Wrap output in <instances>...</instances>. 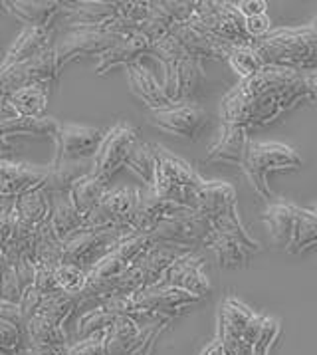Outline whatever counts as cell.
<instances>
[{"mask_svg":"<svg viewBox=\"0 0 317 355\" xmlns=\"http://www.w3.org/2000/svg\"><path fill=\"white\" fill-rule=\"evenodd\" d=\"M305 71L264 66L224 96L220 101V119L222 123L238 125L246 131L264 128L305 101Z\"/></svg>","mask_w":317,"mask_h":355,"instance_id":"cell-1","label":"cell"},{"mask_svg":"<svg viewBox=\"0 0 317 355\" xmlns=\"http://www.w3.org/2000/svg\"><path fill=\"white\" fill-rule=\"evenodd\" d=\"M264 66L302 71L317 66V16L305 26L275 28L252 42Z\"/></svg>","mask_w":317,"mask_h":355,"instance_id":"cell-2","label":"cell"},{"mask_svg":"<svg viewBox=\"0 0 317 355\" xmlns=\"http://www.w3.org/2000/svg\"><path fill=\"white\" fill-rule=\"evenodd\" d=\"M262 220L274 246L289 254H300L317 246V213L311 209H302L291 200L275 197L268 202Z\"/></svg>","mask_w":317,"mask_h":355,"instance_id":"cell-3","label":"cell"},{"mask_svg":"<svg viewBox=\"0 0 317 355\" xmlns=\"http://www.w3.org/2000/svg\"><path fill=\"white\" fill-rule=\"evenodd\" d=\"M151 56L163 66V92L171 103H183L194 96L202 80V62L187 54L174 36H167L151 46Z\"/></svg>","mask_w":317,"mask_h":355,"instance_id":"cell-4","label":"cell"},{"mask_svg":"<svg viewBox=\"0 0 317 355\" xmlns=\"http://www.w3.org/2000/svg\"><path fill=\"white\" fill-rule=\"evenodd\" d=\"M240 169L260 199L270 202L275 199V195L270 191L268 175L274 171H300L302 157L284 143L250 141Z\"/></svg>","mask_w":317,"mask_h":355,"instance_id":"cell-5","label":"cell"},{"mask_svg":"<svg viewBox=\"0 0 317 355\" xmlns=\"http://www.w3.org/2000/svg\"><path fill=\"white\" fill-rule=\"evenodd\" d=\"M153 151L157 157V177L153 185L155 195L194 211L197 193L204 185V179L185 159L171 153L167 147L153 143Z\"/></svg>","mask_w":317,"mask_h":355,"instance_id":"cell-6","label":"cell"},{"mask_svg":"<svg viewBox=\"0 0 317 355\" xmlns=\"http://www.w3.org/2000/svg\"><path fill=\"white\" fill-rule=\"evenodd\" d=\"M58 76L54 48H48L42 54L26 60L22 64L0 66V100L8 98L18 89L32 87V85H42L50 89Z\"/></svg>","mask_w":317,"mask_h":355,"instance_id":"cell-7","label":"cell"},{"mask_svg":"<svg viewBox=\"0 0 317 355\" xmlns=\"http://www.w3.org/2000/svg\"><path fill=\"white\" fill-rule=\"evenodd\" d=\"M131 232L125 230H91L84 228L73 234L68 242H64L62 264H73L84 270H89L96 262H100L105 254H109L119 242Z\"/></svg>","mask_w":317,"mask_h":355,"instance_id":"cell-8","label":"cell"},{"mask_svg":"<svg viewBox=\"0 0 317 355\" xmlns=\"http://www.w3.org/2000/svg\"><path fill=\"white\" fill-rule=\"evenodd\" d=\"M125 36L116 34L111 30L105 28H73L70 30L58 44H52L54 56H56V68L58 73L72 60H78L82 56H98L114 48Z\"/></svg>","mask_w":317,"mask_h":355,"instance_id":"cell-9","label":"cell"},{"mask_svg":"<svg viewBox=\"0 0 317 355\" xmlns=\"http://www.w3.org/2000/svg\"><path fill=\"white\" fill-rule=\"evenodd\" d=\"M194 16L204 28L228 46H248L254 40L246 34L244 18L232 2H197Z\"/></svg>","mask_w":317,"mask_h":355,"instance_id":"cell-10","label":"cell"},{"mask_svg":"<svg viewBox=\"0 0 317 355\" xmlns=\"http://www.w3.org/2000/svg\"><path fill=\"white\" fill-rule=\"evenodd\" d=\"M137 139H139V129L133 123L129 121L116 123L103 135L100 149L91 161V173L109 181L125 165V159Z\"/></svg>","mask_w":317,"mask_h":355,"instance_id":"cell-11","label":"cell"},{"mask_svg":"<svg viewBox=\"0 0 317 355\" xmlns=\"http://www.w3.org/2000/svg\"><path fill=\"white\" fill-rule=\"evenodd\" d=\"M210 234H212L210 223L201 213L188 209L185 213L174 214L171 218L163 220L149 236L153 239V242H165L192 250L194 246H204Z\"/></svg>","mask_w":317,"mask_h":355,"instance_id":"cell-12","label":"cell"},{"mask_svg":"<svg viewBox=\"0 0 317 355\" xmlns=\"http://www.w3.org/2000/svg\"><path fill=\"white\" fill-rule=\"evenodd\" d=\"M147 119L158 131L173 135V137H181V139H190V141H194L208 123L206 112L201 105L190 103V101L174 103V105L163 107V110L149 112Z\"/></svg>","mask_w":317,"mask_h":355,"instance_id":"cell-13","label":"cell"},{"mask_svg":"<svg viewBox=\"0 0 317 355\" xmlns=\"http://www.w3.org/2000/svg\"><path fill=\"white\" fill-rule=\"evenodd\" d=\"M137 197H139V189H133V187L107 189V193L103 195L100 205L86 218V228L129 232L127 220H129V214L135 209Z\"/></svg>","mask_w":317,"mask_h":355,"instance_id":"cell-14","label":"cell"},{"mask_svg":"<svg viewBox=\"0 0 317 355\" xmlns=\"http://www.w3.org/2000/svg\"><path fill=\"white\" fill-rule=\"evenodd\" d=\"M105 131L82 123L60 121L56 145L58 151L54 161H93L100 149Z\"/></svg>","mask_w":317,"mask_h":355,"instance_id":"cell-15","label":"cell"},{"mask_svg":"<svg viewBox=\"0 0 317 355\" xmlns=\"http://www.w3.org/2000/svg\"><path fill=\"white\" fill-rule=\"evenodd\" d=\"M185 211H188L187 207L161 199L158 195H155L153 189L145 187V189H139V197H137L133 213L129 214L127 228L133 234H151L163 220Z\"/></svg>","mask_w":317,"mask_h":355,"instance_id":"cell-16","label":"cell"},{"mask_svg":"<svg viewBox=\"0 0 317 355\" xmlns=\"http://www.w3.org/2000/svg\"><path fill=\"white\" fill-rule=\"evenodd\" d=\"M155 288H179L199 300L206 298L210 294V282L204 274V258L194 250H188L183 254L169 270L165 272L163 280Z\"/></svg>","mask_w":317,"mask_h":355,"instance_id":"cell-17","label":"cell"},{"mask_svg":"<svg viewBox=\"0 0 317 355\" xmlns=\"http://www.w3.org/2000/svg\"><path fill=\"white\" fill-rule=\"evenodd\" d=\"M171 36H174L179 44L197 60H226L232 46L220 42L217 36H212L208 30L199 22V18L192 15V18L185 24H174L171 30Z\"/></svg>","mask_w":317,"mask_h":355,"instance_id":"cell-18","label":"cell"},{"mask_svg":"<svg viewBox=\"0 0 317 355\" xmlns=\"http://www.w3.org/2000/svg\"><path fill=\"white\" fill-rule=\"evenodd\" d=\"M60 15L72 28H107L117 20V2L105 0H80L62 2Z\"/></svg>","mask_w":317,"mask_h":355,"instance_id":"cell-19","label":"cell"},{"mask_svg":"<svg viewBox=\"0 0 317 355\" xmlns=\"http://www.w3.org/2000/svg\"><path fill=\"white\" fill-rule=\"evenodd\" d=\"M48 177V165L15 163L10 159H0V195L20 197L34 189H40Z\"/></svg>","mask_w":317,"mask_h":355,"instance_id":"cell-20","label":"cell"},{"mask_svg":"<svg viewBox=\"0 0 317 355\" xmlns=\"http://www.w3.org/2000/svg\"><path fill=\"white\" fill-rule=\"evenodd\" d=\"M133 302L157 315H169L187 310L201 300L179 288H147L133 294Z\"/></svg>","mask_w":317,"mask_h":355,"instance_id":"cell-21","label":"cell"},{"mask_svg":"<svg viewBox=\"0 0 317 355\" xmlns=\"http://www.w3.org/2000/svg\"><path fill=\"white\" fill-rule=\"evenodd\" d=\"M250 141L252 139L248 137V131L244 128L222 123V131L217 141L210 145L208 153L204 157V163H228L240 167Z\"/></svg>","mask_w":317,"mask_h":355,"instance_id":"cell-22","label":"cell"},{"mask_svg":"<svg viewBox=\"0 0 317 355\" xmlns=\"http://www.w3.org/2000/svg\"><path fill=\"white\" fill-rule=\"evenodd\" d=\"M127 82H129L131 94L141 103H145L151 112L173 105L169 98L165 96L161 84L155 80L153 71L145 68L141 62H135V64L127 66Z\"/></svg>","mask_w":317,"mask_h":355,"instance_id":"cell-23","label":"cell"},{"mask_svg":"<svg viewBox=\"0 0 317 355\" xmlns=\"http://www.w3.org/2000/svg\"><path fill=\"white\" fill-rule=\"evenodd\" d=\"M149 54H151V42L145 36H141L139 32H135V34L125 36L121 42L101 54L100 62L96 66V73L103 76V73L111 71L121 64L129 66V64H135V62H139L141 58L149 56Z\"/></svg>","mask_w":317,"mask_h":355,"instance_id":"cell-24","label":"cell"},{"mask_svg":"<svg viewBox=\"0 0 317 355\" xmlns=\"http://www.w3.org/2000/svg\"><path fill=\"white\" fill-rule=\"evenodd\" d=\"M188 248H181L174 244H165V242H153V246L145 252L139 260V266L145 274V290L155 288L163 280L165 272L173 266L174 262L183 254H187Z\"/></svg>","mask_w":317,"mask_h":355,"instance_id":"cell-25","label":"cell"},{"mask_svg":"<svg viewBox=\"0 0 317 355\" xmlns=\"http://www.w3.org/2000/svg\"><path fill=\"white\" fill-rule=\"evenodd\" d=\"M0 6L28 28H50L52 20L62 10V2L58 0H12L2 2Z\"/></svg>","mask_w":317,"mask_h":355,"instance_id":"cell-26","label":"cell"},{"mask_svg":"<svg viewBox=\"0 0 317 355\" xmlns=\"http://www.w3.org/2000/svg\"><path fill=\"white\" fill-rule=\"evenodd\" d=\"M91 173V161H52L48 165V177L44 181V193L48 197L68 195L72 185Z\"/></svg>","mask_w":317,"mask_h":355,"instance_id":"cell-27","label":"cell"},{"mask_svg":"<svg viewBox=\"0 0 317 355\" xmlns=\"http://www.w3.org/2000/svg\"><path fill=\"white\" fill-rule=\"evenodd\" d=\"M48 223L60 242H68L73 234L86 228V218L75 211L70 195L50 197V216Z\"/></svg>","mask_w":317,"mask_h":355,"instance_id":"cell-28","label":"cell"},{"mask_svg":"<svg viewBox=\"0 0 317 355\" xmlns=\"http://www.w3.org/2000/svg\"><path fill=\"white\" fill-rule=\"evenodd\" d=\"M52 48V28H26L10 44L0 66H16Z\"/></svg>","mask_w":317,"mask_h":355,"instance_id":"cell-29","label":"cell"},{"mask_svg":"<svg viewBox=\"0 0 317 355\" xmlns=\"http://www.w3.org/2000/svg\"><path fill=\"white\" fill-rule=\"evenodd\" d=\"M107 179L98 177L93 173H89L86 177L78 179L70 189V200L75 207V211L82 214L84 218H87L89 214L93 213V209L98 207L103 199V195L107 193Z\"/></svg>","mask_w":317,"mask_h":355,"instance_id":"cell-30","label":"cell"},{"mask_svg":"<svg viewBox=\"0 0 317 355\" xmlns=\"http://www.w3.org/2000/svg\"><path fill=\"white\" fill-rule=\"evenodd\" d=\"M60 121L50 115L38 117H8L0 123V133L8 139L10 135H28V137H48L56 139Z\"/></svg>","mask_w":317,"mask_h":355,"instance_id":"cell-31","label":"cell"},{"mask_svg":"<svg viewBox=\"0 0 317 355\" xmlns=\"http://www.w3.org/2000/svg\"><path fill=\"white\" fill-rule=\"evenodd\" d=\"M12 216L16 220L24 223V225L40 227L50 216V197L44 193L42 187L16 197Z\"/></svg>","mask_w":317,"mask_h":355,"instance_id":"cell-32","label":"cell"},{"mask_svg":"<svg viewBox=\"0 0 317 355\" xmlns=\"http://www.w3.org/2000/svg\"><path fill=\"white\" fill-rule=\"evenodd\" d=\"M34 234H36V227L24 225L15 218L12 232L4 248L0 250V258L10 266H16L22 258H28L34 262Z\"/></svg>","mask_w":317,"mask_h":355,"instance_id":"cell-33","label":"cell"},{"mask_svg":"<svg viewBox=\"0 0 317 355\" xmlns=\"http://www.w3.org/2000/svg\"><path fill=\"white\" fill-rule=\"evenodd\" d=\"M48 98H50L48 87L32 85V87L18 89L4 100L8 103L15 117H38V115L44 114V110L48 105Z\"/></svg>","mask_w":317,"mask_h":355,"instance_id":"cell-34","label":"cell"},{"mask_svg":"<svg viewBox=\"0 0 317 355\" xmlns=\"http://www.w3.org/2000/svg\"><path fill=\"white\" fill-rule=\"evenodd\" d=\"M123 167H127L131 173H135L143 181L145 187L153 189L155 177H157V157H155V151H153V143L137 139L135 145L131 147L129 155L125 159Z\"/></svg>","mask_w":317,"mask_h":355,"instance_id":"cell-35","label":"cell"},{"mask_svg":"<svg viewBox=\"0 0 317 355\" xmlns=\"http://www.w3.org/2000/svg\"><path fill=\"white\" fill-rule=\"evenodd\" d=\"M64 254V242L58 241L50 223L46 220L40 227H36L34 234V262H46V264H62Z\"/></svg>","mask_w":317,"mask_h":355,"instance_id":"cell-36","label":"cell"},{"mask_svg":"<svg viewBox=\"0 0 317 355\" xmlns=\"http://www.w3.org/2000/svg\"><path fill=\"white\" fill-rule=\"evenodd\" d=\"M139 327L129 318H117L114 326L107 329L105 336V352L107 355H121L129 352L133 343L137 341Z\"/></svg>","mask_w":317,"mask_h":355,"instance_id":"cell-37","label":"cell"},{"mask_svg":"<svg viewBox=\"0 0 317 355\" xmlns=\"http://www.w3.org/2000/svg\"><path fill=\"white\" fill-rule=\"evenodd\" d=\"M75 306H78V298H73L70 294L58 290V292H52V294L44 296L36 315H44L52 324L62 327V324L66 322V318L75 310Z\"/></svg>","mask_w":317,"mask_h":355,"instance_id":"cell-38","label":"cell"},{"mask_svg":"<svg viewBox=\"0 0 317 355\" xmlns=\"http://www.w3.org/2000/svg\"><path fill=\"white\" fill-rule=\"evenodd\" d=\"M26 331H28L30 345H58V343H66V336H64L62 327L52 324L44 315H34L26 324Z\"/></svg>","mask_w":317,"mask_h":355,"instance_id":"cell-39","label":"cell"},{"mask_svg":"<svg viewBox=\"0 0 317 355\" xmlns=\"http://www.w3.org/2000/svg\"><path fill=\"white\" fill-rule=\"evenodd\" d=\"M228 64H230V68L242 80L244 78H250V76H254L256 71H260L264 68V64H262V60L258 58V54L254 52V48H252V44H248V46H234L230 52H228Z\"/></svg>","mask_w":317,"mask_h":355,"instance_id":"cell-40","label":"cell"},{"mask_svg":"<svg viewBox=\"0 0 317 355\" xmlns=\"http://www.w3.org/2000/svg\"><path fill=\"white\" fill-rule=\"evenodd\" d=\"M127 262L117 254L116 250H111L109 254H105L100 262H96L89 270H87V282H107L114 280L117 276H121L127 270Z\"/></svg>","mask_w":317,"mask_h":355,"instance_id":"cell-41","label":"cell"},{"mask_svg":"<svg viewBox=\"0 0 317 355\" xmlns=\"http://www.w3.org/2000/svg\"><path fill=\"white\" fill-rule=\"evenodd\" d=\"M56 282L60 292H66L78 298L87 286V272L73 264H60L56 268Z\"/></svg>","mask_w":317,"mask_h":355,"instance_id":"cell-42","label":"cell"},{"mask_svg":"<svg viewBox=\"0 0 317 355\" xmlns=\"http://www.w3.org/2000/svg\"><path fill=\"white\" fill-rule=\"evenodd\" d=\"M22 294H24V288H22L18 276H16L15 266L6 264L0 258V302L20 306Z\"/></svg>","mask_w":317,"mask_h":355,"instance_id":"cell-43","label":"cell"},{"mask_svg":"<svg viewBox=\"0 0 317 355\" xmlns=\"http://www.w3.org/2000/svg\"><path fill=\"white\" fill-rule=\"evenodd\" d=\"M116 320L117 315L109 313L107 310H103L100 306V308L84 313V315L80 318V322H78V334H80L82 338H87V336H91V334H96V331L109 329V327L114 326Z\"/></svg>","mask_w":317,"mask_h":355,"instance_id":"cell-44","label":"cell"},{"mask_svg":"<svg viewBox=\"0 0 317 355\" xmlns=\"http://www.w3.org/2000/svg\"><path fill=\"white\" fill-rule=\"evenodd\" d=\"M153 246V239L149 234H129L123 241L117 244L116 250L117 254L121 256L127 264H133L135 260H139L141 256Z\"/></svg>","mask_w":317,"mask_h":355,"instance_id":"cell-45","label":"cell"},{"mask_svg":"<svg viewBox=\"0 0 317 355\" xmlns=\"http://www.w3.org/2000/svg\"><path fill=\"white\" fill-rule=\"evenodd\" d=\"M149 12H151L149 2H141V0H137V2L135 0L117 2V20L127 24L133 32H137L139 24L149 16Z\"/></svg>","mask_w":317,"mask_h":355,"instance_id":"cell-46","label":"cell"},{"mask_svg":"<svg viewBox=\"0 0 317 355\" xmlns=\"http://www.w3.org/2000/svg\"><path fill=\"white\" fill-rule=\"evenodd\" d=\"M58 266L46 264V262H34V284L32 286L44 296L58 292V282H56V268Z\"/></svg>","mask_w":317,"mask_h":355,"instance_id":"cell-47","label":"cell"},{"mask_svg":"<svg viewBox=\"0 0 317 355\" xmlns=\"http://www.w3.org/2000/svg\"><path fill=\"white\" fill-rule=\"evenodd\" d=\"M105 336H107V329L96 331V334L87 336L82 341L68 345V355H107V352H105Z\"/></svg>","mask_w":317,"mask_h":355,"instance_id":"cell-48","label":"cell"},{"mask_svg":"<svg viewBox=\"0 0 317 355\" xmlns=\"http://www.w3.org/2000/svg\"><path fill=\"white\" fill-rule=\"evenodd\" d=\"M44 294H40L34 286L24 290L22 300H20V326H26L30 320L38 313V308L42 304Z\"/></svg>","mask_w":317,"mask_h":355,"instance_id":"cell-49","label":"cell"},{"mask_svg":"<svg viewBox=\"0 0 317 355\" xmlns=\"http://www.w3.org/2000/svg\"><path fill=\"white\" fill-rule=\"evenodd\" d=\"M270 18L268 15L252 16V18H244V28L246 34L252 38V40H258L262 36H266L270 32Z\"/></svg>","mask_w":317,"mask_h":355,"instance_id":"cell-50","label":"cell"},{"mask_svg":"<svg viewBox=\"0 0 317 355\" xmlns=\"http://www.w3.org/2000/svg\"><path fill=\"white\" fill-rule=\"evenodd\" d=\"M234 6L242 18H252V16L266 15L268 2H264V0H242V2H234Z\"/></svg>","mask_w":317,"mask_h":355,"instance_id":"cell-51","label":"cell"},{"mask_svg":"<svg viewBox=\"0 0 317 355\" xmlns=\"http://www.w3.org/2000/svg\"><path fill=\"white\" fill-rule=\"evenodd\" d=\"M15 270L24 290L34 284V262H32V260H28V258H22V260H20V262L15 266Z\"/></svg>","mask_w":317,"mask_h":355,"instance_id":"cell-52","label":"cell"},{"mask_svg":"<svg viewBox=\"0 0 317 355\" xmlns=\"http://www.w3.org/2000/svg\"><path fill=\"white\" fill-rule=\"evenodd\" d=\"M28 355H68V345H30Z\"/></svg>","mask_w":317,"mask_h":355,"instance_id":"cell-53","label":"cell"},{"mask_svg":"<svg viewBox=\"0 0 317 355\" xmlns=\"http://www.w3.org/2000/svg\"><path fill=\"white\" fill-rule=\"evenodd\" d=\"M12 225H15V216H12V213L0 214V250L4 248V244H6L10 232H12Z\"/></svg>","mask_w":317,"mask_h":355,"instance_id":"cell-54","label":"cell"},{"mask_svg":"<svg viewBox=\"0 0 317 355\" xmlns=\"http://www.w3.org/2000/svg\"><path fill=\"white\" fill-rule=\"evenodd\" d=\"M305 87H307L305 101H309V103H317V73L305 71Z\"/></svg>","mask_w":317,"mask_h":355,"instance_id":"cell-55","label":"cell"},{"mask_svg":"<svg viewBox=\"0 0 317 355\" xmlns=\"http://www.w3.org/2000/svg\"><path fill=\"white\" fill-rule=\"evenodd\" d=\"M201 355H226L224 354V349H222V343L218 340L210 341L204 349L201 352Z\"/></svg>","mask_w":317,"mask_h":355,"instance_id":"cell-56","label":"cell"},{"mask_svg":"<svg viewBox=\"0 0 317 355\" xmlns=\"http://www.w3.org/2000/svg\"><path fill=\"white\" fill-rule=\"evenodd\" d=\"M16 145L8 141L2 133H0V159H4L6 155H10V153H15Z\"/></svg>","mask_w":317,"mask_h":355,"instance_id":"cell-57","label":"cell"},{"mask_svg":"<svg viewBox=\"0 0 317 355\" xmlns=\"http://www.w3.org/2000/svg\"><path fill=\"white\" fill-rule=\"evenodd\" d=\"M15 209V197L0 195V214H10Z\"/></svg>","mask_w":317,"mask_h":355,"instance_id":"cell-58","label":"cell"}]
</instances>
